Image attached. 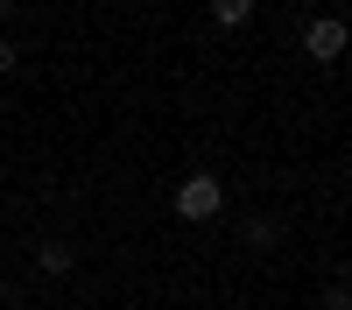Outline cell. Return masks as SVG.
I'll use <instances>...</instances> for the list:
<instances>
[{
	"mask_svg": "<svg viewBox=\"0 0 352 310\" xmlns=\"http://www.w3.org/2000/svg\"><path fill=\"white\" fill-rule=\"evenodd\" d=\"M219 212H226V184L212 177V169H190V177L176 184V219L204 225V219H219Z\"/></svg>",
	"mask_w": 352,
	"mask_h": 310,
	"instance_id": "6da1fadb",
	"label": "cell"
},
{
	"mask_svg": "<svg viewBox=\"0 0 352 310\" xmlns=\"http://www.w3.org/2000/svg\"><path fill=\"white\" fill-rule=\"evenodd\" d=\"M303 49L317 56V64H338V56H345V21H338V14L303 21Z\"/></svg>",
	"mask_w": 352,
	"mask_h": 310,
	"instance_id": "7a4b0ae2",
	"label": "cell"
},
{
	"mask_svg": "<svg viewBox=\"0 0 352 310\" xmlns=\"http://www.w3.org/2000/svg\"><path fill=\"white\" fill-rule=\"evenodd\" d=\"M204 14H212V28H226V36H232V28H247V21H254V0H212Z\"/></svg>",
	"mask_w": 352,
	"mask_h": 310,
	"instance_id": "3957f363",
	"label": "cell"
},
{
	"mask_svg": "<svg viewBox=\"0 0 352 310\" xmlns=\"http://www.w3.org/2000/svg\"><path fill=\"white\" fill-rule=\"evenodd\" d=\"M36 268H43V275H71V268H78L71 240H43V247H36Z\"/></svg>",
	"mask_w": 352,
	"mask_h": 310,
	"instance_id": "277c9868",
	"label": "cell"
},
{
	"mask_svg": "<svg viewBox=\"0 0 352 310\" xmlns=\"http://www.w3.org/2000/svg\"><path fill=\"white\" fill-rule=\"evenodd\" d=\"M275 240H282V225H275V219H254V225H247V247H261V254H268Z\"/></svg>",
	"mask_w": 352,
	"mask_h": 310,
	"instance_id": "5b68a950",
	"label": "cell"
},
{
	"mask_svg": "<svg viewBox=\"0 0 352 310\" xmlns=\"http://www.w3.org/2000/svg\"><path fill=\"white\" fill-rule=\"evenodd\" d=\"M14 64H21V43H14V36H0V78H14Z\"/></svg>",
	"mask_w": 352,
	"mask_h": 310,
	"instance_id": "8992f818",
	"label": "cell"
},
{
	"mask_svg": "<svg viewBox=\"0 0 352 310\" xmlns=\"http://www.w3.org/2000/svg\"><path fill=\"white\" fill-rule=\"evenodd\" d=\"M324 310H352V289H345V282H331V289H324Z\"/></svg>",
	"mask_w": 352,
	"mask_h": 310,
	"instance_id": "52a82bcc",
	"label": "cell"
}]
</instances>
